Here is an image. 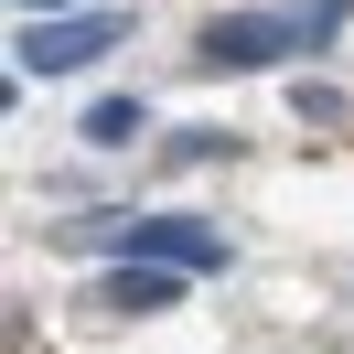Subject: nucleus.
<instances>
[{"label": "nucleus", "instance_id": "f257e3e1", "mask_svg": "<svg viewBox=\"0 0 354 354\" xmlns=\"http://www.w3.org/2000/svg\"><path fill=\"white\" fill-rule=\"evenodd\" d=\"M354 0H279V11H236V22H204V65H290V54L333 44Z\"/></svg>", "mask_w": 354, "mask_h": 354}, {"label": "nucleus", "instance_id": "f03ea898", "mask_svg": "<svg viewBox=\"0 0 354 354\" xmlns=\"http://www.w3.org/2000/svg\"><path fill=\"white\" fill-rule=\"evenodd\" d=\"M129 44V22L118 11H86V22H65V11H32L22 32H11V54H22V75H86L97 54Z\"/></svg>", "mask_w": 354, "mask_h": 354}, {"label": "nucleus", "instance_id": "7ed1b4c3", "mask_svg": "<svg viewBox=\"0 0 354 354\" xmlns=\"http://www.w3.org/2000/svg\"><path fill=\"white\" fill-rule=\"evenodd\" d=\"M108 258H129V268H225V236L204 215H140V225H108Z\"/></svg>", "mask_w": 354, "mask_h": 354}, {"label": "nucleus", "instance_id": "20e7f679", "mask_svg": "<svg viewBox=\"0 0 354 354\" xmlns=\"http://www.w3.org/2000/svg\"><path fill=\"white\" fill-rule=\"evenodd\" d=\"M140 129H151L140 97H97V108H86V140H97V151H118V140H140Z\"/></svg>", "mask_w": 354, "mask_h": 354}, {"label": "nucleus", "instance_id": "39448f33", "mask_svg": "<svg viewBox=\"0 0 354 354\" xmlns=\"http://www.w3.org/2000/svg\"><path fill=\"white\" fill-rule=\"evenodd\" d=\"M183 290V268H129V279H108V301L118 311H151V301H172Z\"/></svg>", "mask_w": 354, "mask_h": 354}, {"label": "nucleus", "instance_id": "423d86ee", "mask_svg": "<svg viewBox=\"0 0 354 354\" xmlns=\"http://www.w3.org/2000/svg\"><path fill=\"white\" fill-rule=\"evenodd\" d=\"M11 11H54V0H11Z\"/></svg>", "mask_w": 354, "mask_h": 354}]
</instances>
